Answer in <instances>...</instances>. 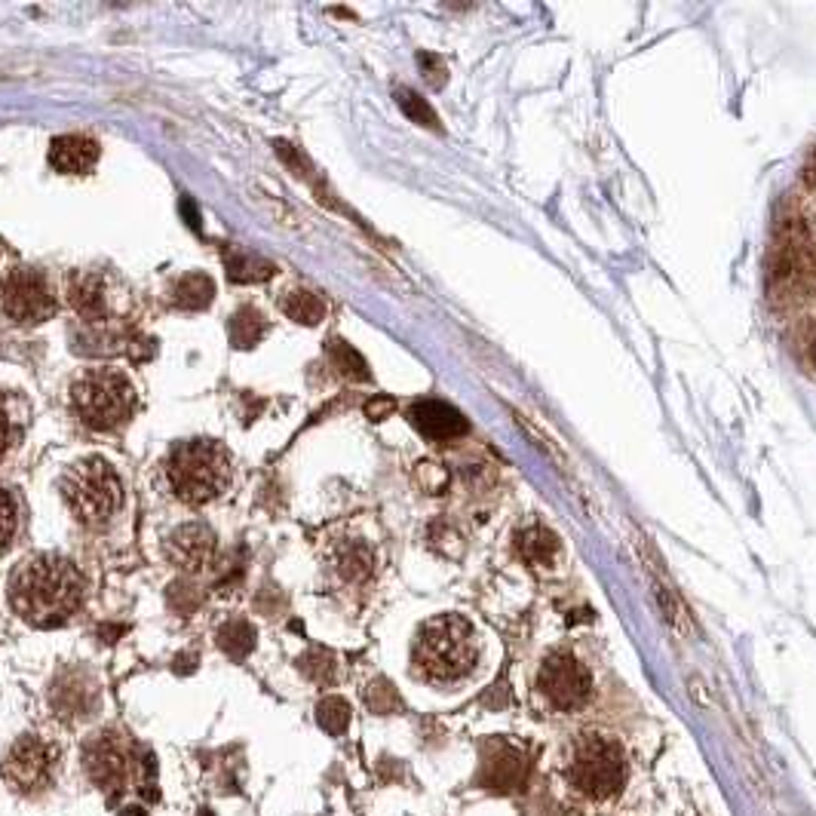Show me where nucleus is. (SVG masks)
Masks as SVG:
<instances>
[{
	"mask_svg": "<svg viewBox=\"0 0 816 816\" xmlns=\"http://www.w3.org/2000/svg\"><path fill=\"white\" fill-rule=\"evenodd\" d=\"M10 602L34 626H62L81 608L83 577L62 555H34L13 574Z\"/></svg>",
	"mask_w": 816,
	"mask_h": 816,
	"instance_id": "obj_1",
	"label": "nucleus"
},
{
	"mask_svg": "<svg viewBox=\"0 0 816 816\" xmlns=\"http://www.w3.org/2000/svg\"><path fill=\"white\" fill-rule=\"evenodd\" d=\"M479 663V636L460 614H440L418 629L411 645V667L433 685L464 682Z\"/></svg>",
	"mask_w": 816,
	"mask_h": 816,
	"instance_id": "obj_2",
	"label": "nucleus"
},
{
	"mask_svg": "<svg viewBox=\"0 0 816 816\" xmlns=\"http://www.w3.org/2000/svg\"><path fill=\"white\" fill-rule=\"evenodd\" d=\"M172 494L191 506H203L225 494L233 479L230 452L215 440H184L166 457Z\"/></svg>",
	"mask_w": 816,
	"mask_h": 816,
	"instance_id": "obj_3",
	"label": "nucleus"
},
{
	"mask_svg": "<svg viewBox=\"0 0 816 816\" xmlns=\"http://www.w3.org/2000/svg\"><path fill=\"white\" fill-rule=\"evenodd\" d=\"M562 777L580 799L611 801L626 783V752L608 734L574 736L562 758Z\"/></svg>",
	"mask_w": 816,
	"mask_h": 816,
	"instance_id": "obj_4",
	"label": "nucleus"
},
{
	"mask_svg": "<svg viewBox=\"0 0 816 816\" xmlns=\"http://www.w3.org/2000/svg\"><path fill=\"white\" fill-rule=\"evenodd\" d=\"M62 497L71 516L86 528H101L117 516L123 504V482L115 467L101 457H83L62 473Z\"/></svg>",
	"mask_w": 816,
	"mask_h": 816,
	"instance_id": "obj_5",
	"label": "nucleus"
},
{
	"mask_svg": "<svg viewBox=\"0 0 816 816\" xmlns=\"http://www.w3.org/2000/svg\"><path fill=\"white\" fill-rule=\"evenodd\" d=\"M71 406L89 430L108 433L130 421L135 411V387L115 369H89L74 381Z\"/></svg>",
	"mask_w": 816,
	"mask_h": 816,
	"instance_id": "obj_6",
	"label": "nucleus"
},
{
	"mask_svg": "<svg viewBox=\"0 0 816 816\" xmlns=\"http://www.w3.org/2000/svg\"><path fill=\"white\" fill-rule=\"evenodd\" d=\"M538 691L543 700L559 712H574L589 700L592 694V679L589 670L568 651H553L538 672Z\"/></svg>",
	"mask_w": 816,
	"mask_h": 816,
	"instance_id": "obj_7",
	"label": "nucleus"
},
{
	"mask_svg": "<svg viewBox=\"0 0 816 816\" xmlns=\"http://www.w3.org/2000/svg\"><path fill=\"white\" fill-rule=\"evenodd\" d=\"M0 301H3L7 316L22 326H37L56 313V298L49 292L47 279L32 267H16L10 277L3 279Z\"/></svg>",
	"mask_w": 816,
	"mask_h": 816,
	"instance_id": "obj_8",
	"label": "nucleus"
},
{
	"mask_svg": "<svg viewBox=\"0 0 816 816\" xmlns=\"http://www.w3.org/2000/svg\"><path fill=\"white\" fill-rule=\"evenodd\" d=\"M49 768H52V758L47 746L37 736H22L3 758V780L16 792L34 795L49 783Z\"/></svg>",
	"mask_w": 816,
	"mask_h": 816,
	"instance_id": "obj_9",
	"label": "nucleus"
},
{
	"mask_svg": "<svg viewBox=\"0 0 816 816\" xmlns=\"http://www.w3.org/2000/svg\"><path fill=\"white\" fill-rule=\"evenodd\" d=\"M166 553L172 559V565L188 574H200L203 568H209L215 555V535L209 525L203 523H188L181 525L179 531L166 543Z\"/></svg>",
	"mask_w": 816,
	"mask_h": 816,
	"instance_id": "obj_10",
	"label": "nucleus"
},
{
	"mask_svg": "<svg viewBox=\"0 0 816 816\" xmlns=\"http://www.w3.org/2000/svg\"><path fill=\"white\" fill-rule=\"evenodd\" d=\"M83 765H86L89 780L105 792H115L127 780V755L120 749V740L115 734L93 736L83 752Z\"/></svg>",
	"mask_w": 816,
	"mask_h": 816,
	"instance_id": "obj_11",
	"label": "nucleus"
},
{
	"mask_svg": "<svg viewBox=\"0 0 816 816\" xmlns=\"http://www.w3.org/2000/svg\"><path fill=\"white\" fill-rule=\"evenodd\" d=\"M408 421L415 424L418 433H424L427 440H457L467 433V421L457 408L445 406V403H436V399H427V403H418V406L408 408Z\"/></svg>",
	"mask_w": 816,
	"mask_h": 816,
	"instance_id": "obj_12",
	"label": "nucleus"
},
{
	"mask_svg": "<svg viewBox=\"0 0 816 816\" xmlns=\"http://www.w3.org/2000/svg\"><path fill=\"white\" fill-rule=\"evenodd\" d=\"M68 304H71V311L83 316V320H89V323H101V320H108V292H105V283L98 274H89V271H81V274H74V277H68Z\"/></svg>",
	"mask_w": 816,
	"mask_h": 816,
	"instance_id": "obj_13",
	"label": "nucleus"
},
{
	"mask_svg": "<svg viewBox=\"0 0 816 816\" xmlns=\"http://www.w3.org/2000/svg\"><path fill=\"white\" fill-rule=\"evenodd\" d=\"M49 164L65 176H86L98 164V145L86 135H59L49 147Z\"/></svg>",
	"mask_w": 816,
	"mask_h": 816,
	"instance_id": "obj_14",
	"label": "nucleus"
},
{
	"mask_svg": "<svg viewBox=\"0 0 816 816\" xmlns=\"http://www.w3.org/2000/svg\"><path fill=\"white\" fill-rule=\"evenodd\" d=\"M795 206H799L804 228L811 230V237L816 240V145L801 164L799 181H795Z\"/></svg>",
	"mask_w": 816,
	"mask_h": 816,
	"instance_id": "obj_15",
	"label": "nucleus"
},
{
	"mask_svg": "<svg viewBox=\"0 0 816 816\" xmlns=\"http://www.w3.org/2000/svg\"><path fill=\"white\" fill-rule=\"evenodd\" d=\"M215 286L206 274H184L172 289V301L181 311H206L213 304Z\"/></svg>",
	"mask_w": 816,
	"mask_h": 816,
	"instance_id": "obj_16",
	"label": "nucleus"
},
{
	"mask_svg": "<svg viewBox=\"0 0 816 816\" xmlns=\"http://www.w3.org/2000/svg\"><path fill=\"white\" fill-rule=\"evenodd\" d=\"M283 313L295 320V323H301V326H316L323 316H326V301L323 298H316L308 289H292V292L283 295Z\"/></svg>",
	"mask_w": 816,
	"mask_h": 816,
	"instance_id": "obj_17",
	"label": "nucleus"
},
{
	"mask_svg": "<svg viewBox=\"0 0 816 816\" xmlns=\"http://www.w3.org/2000/svg\"><path fill=\"white\" fill-rule=\"evenodd\" d=\"M225 267L233 283H264L274 274V264L252 252H237V249H225Z\"/></svg>",
	"mask_w": 816,
	"mask_h": 816,
	"instance_id": "obj_18",
	"label": "nucleus"
},
{
	"mask_svg": "<svg viewBox=\"0 0 816 816\" xmlns=\"http://www.w3.org/2000/svg\"><path fill=\"white\" fill-rule=\"evenodd\" d=\"M264 316L255 308H240V311L233 313L230 316V326H228V335H230V344L233 347H243V350H249V347H255V344L262 341L264 338Z\"/></svg>",
	"mask_w": 816,
	"mask_h": 816,
	"instance_id": "obj_19",
	"label": "nucleus"
},
{
	"mask_svg": "<svg viewBox=\"0 0 816 816\" xmlns=\"http://www.w3.org/2000/svg\"><path fill=\"white\" fill-rule=\"evenodd\" d=\"M335 568H338V574H341L344 580H350V584L365 580L369 572H372V553H369V547H362V543H344Z\"/></svg>",
	"mask_w": 816,
	"mask_h": 816,
	"instance_id": "obj_20",
	"label": "nucleus"
},
{
	"mask_svg": "<svg viewBox=\"0 0 816 816\" xmlns=\"http://www.w3.org/2000/svg\"><path fill=\"white\" fill-rule=\"evenodd\" d=\"M215 638H218V648L228 653V657H233V660H240V657H245V653L255 648V629L245 621L225 623Z\"/></svg>",
	"mask_w": 816,
	"mask_h": 816,
	"instance_id": "obj_21",
	"label": "nucleus"
},
{
	"mask_svg": "<svg viewBox=\"0 0 816 816\" xmlns=\"http://www.w3.org/2000/svg\"><path fill=\"white\" fill-rule=\"evenodd\" d=\"M519 547H523L525 559L535 562V565H553L555 555H559V540H555L553 531H547V528H531V531H525V538L519 540Z\"/></svg>",
	"mask_w": 816,
	"mask_h": 816,
	"instance_id": "obj_22",
	"label": "nucleus"
},
{
	"mask_svg": "<svg viewBox=\"0 0 816 816\" xmlns=\"http://www.w3.org/2000/svg\"><path fill=\"white\" fill-rule=\"evenodd\" d=\"M792 347H795L801 369L816 381V313L801 320L799 328H795V338H792Z\"/></svg>",
	"mask_w": 816,
	"mask_h": 816,
	"instance_id": "obj_23",
	"label": "nucleus"
},
{
	"mask_svg": "<svg viewBox=\"0 0 816 816\" xmlns=\"http://www.w3.org/2000/svg\"><path fill=\"white\" fill-rule=\"evenodd\" d=\"M328 357L338 365L341 375L353 377V381H365V377H369V365H365V360H362L350 344L341 341V338H332V341H328Z\"/></svg>",
	"mask_w": 816,
	"mask_h": 816,
	"instance_id": "obj_24",
	"label": "nucleus"
},
{
	"mask_svg": "<svg viewBox=\"0 0 816 816\" xmlns=\"http://www.w3.org/2000/svg\"><path fill=\"white\" fill-rule=\"evenodd\" d=\"M19 399L10 393L0 391V457L7 455L19 442L22 433V421H19Z\"/></svg>",
	"mask_w": 816,
	"mask_h": 816,
	"instance_id": "obj_25",
	"label": "nucleus"
},
{
	"mask_svg": "<svg viewBox=\"0 0 816 816\" xmlns=\"http://www.w3.org/2000/svg\"><path fill=\"white\" fill-rule=\"evenodd\" d=\"M316 721L328 734H344L347 724H350V706L341 697H326L316 706Z\"/></svg>",
	"mask_w": 816,
	"mask_h": 816,
	"instance_id": "obj_26",
	"label": "nucleus"
},
{
	"mask_svg": "<svg viewBox=\"0 0 816 816\" xmlns=\"http://www.w3.org/2000/svg\"><path fill=\"white\" fill-rule=\"evenodd\" d=\"M396 101H399V108L406 111L408 120H415V123H421L427 130H440V120L433 115V108L427 105L424 98L418 96V93H411L406 86H399L396 89Z\"/></svg>",
	"mask_w": 816,
	"mask_h": 816,
	"instance_id": "obj_27",
	"label": "nucleus"
},
{
	"mask_svg": "<svg viewBox=\"0 0 816 816\" xmlns=\"http://www.w3.org/2000/svg\"><path fill=\"white\" fill-rule=\"evenodd\" d=\"M16 528H19V509L16 501H13V494L7 489H0V553H7L10 550V543L16 538Z\"/></svg>",
	"mask_w": 816,
	"mask_h": 816,
	"instance_id": "obj_28",
	"label": "nucleus"
},
{
	"mask_svg": "<svg viewBox=\"0 0 816 816\" xmlns=\"http://www.w3.org/2000/svg\"><path fill=\"white\" fill-rule=\"evenodd\" d=\"M298 667L308 672L313 682H328V679L335 675V660H332L326 651L304 653V657L298 660Z\"/></svg>",
	"mask_w": 816,
	"mask_h": 816,
	"instance_id": "obj_29",
	"label": "nucleus"
},
{
	"mask_svg": "<svg viewBox=\"0 0 816 816\" xmlns=\"http://www.w3.org/2000/svg\"><path fill=\"white\" fill-rule=\"evenodd\" d=\"M369 706H372L375 712H391L393 706H396L393 687L387 685V682H375V685L369 687Z\"/></svg>",
	"mask_w": 816,
	"mask_h": 816,
	"instance_id": "obj_30",
	"label": "nucleus"
},
{
	"mask_svg": "<svg viewBox=\"0 0 816 816\" xmlns=\"http://www.w3.org/2000/svg\"><path fill=\"white\" fill-rule=\"evenodd\" d=\"M418 62L424 65L427 81L433 83V86H442V83H445V65H442L436 56H430V52H421V56H418Z\"/></svg>",
	"mask_w": 816,
	"mask_h": 816,
	"instance_id": "obj_31",
	"label": "nucleus"
},
{
	"mask_svg": "<svg viewBox=\"0 0 816 816\" xmlns=\"http://www.w3.org/2000/svg\"><path fill=\"white\" fill-rule=\"evenodd\" d=\"M365 411H369V418H372V421H381V418H387V415L393 411V399L381 396V399H375V403H369Z\"/></svg>",
	"mask_w": 816,
	"mask_h": 816,
	"instance_id": "obj_32",
	"label": "nucleus"
},
{
	"mask_svg": "<svg viewBox=\"0 0 816 816\" xmlns=\"http://www.w3.org/2000/svg\"><path fill=\"white\" fill-rule=\"evenodd\" d=\"M181 209H184V215H188L184 221H188L191 228H200V218H196V206H194V209H191V200H181Z\"/></svg>",
	"mask_w": 816,
	"mask_h": 816,
	"instance_id": "obj_33",
	"label": "nucleus"
},
{
	"mask_svg": "<svg viewBox=\"0 0 816 816\" xmlns=\"http://www.w3.org/2000/svg\"><path fill=\"white\" fill-rule=\"evenodd\" d=\"M203 816H213V814H209V811H203Z\"/></svg>",
	"mask_w": 816,
	"mask_h": 816,
	"instance_id": "obj_34",
	"label": "nucleus"
}]
</instances>
